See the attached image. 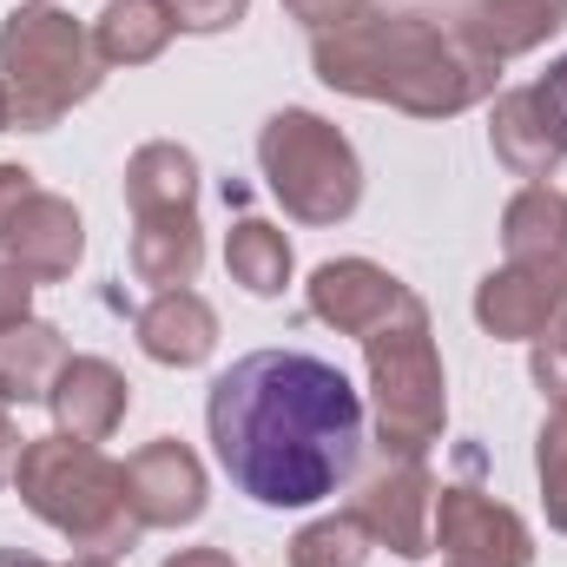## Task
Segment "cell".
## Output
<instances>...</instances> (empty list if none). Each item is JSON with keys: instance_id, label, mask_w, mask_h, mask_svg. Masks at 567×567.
Segmentation results:
<instances>
[{"instance_id": "obj_16", "label": "cell", "mask_w": 567, "mask_h": 567, "mask_svg": "<svg viewBox=\"0 0 567 567\" xmlns=\"http://www.w3.org/2000/svg\"><path fill=\"white\" fill-rule=\"evenodd\" d=\"M502 251L522 271L567 278V192L561 185H522L502 205Z\"/></svg>"}, {"instance_id": "obj_28", "label": "cell", "mask_w": 567, "mask_h": 567, "mask_svg": "<svg viewBox=\"0 0 567 567\" xmlns=\"http://www.w3.org/2000/svg\"><path fill=\"white\" fill-rule=\"evenodd\" d=\"M33 290H40V284L27 278L20 265H0V330H13V323L33 317Z\"/></svg>"}, {"instance_id": "obj_23", "label": "cell", "mask_w": 567, "mask_h": 567, "mask_svg": "<svg viewBox=\"0 0 567 567\" xmlns=\"http://www.w3.org/2000/svg\"><path fill=\"white\" fill-rule=\"evenodd\" d=\"M370 555H377V542H370V528L350 508L317 515V522H303L290 535V567H363Z\"/></svg>"}, {"instance_id": "obj_34", "label": "cell", "mask_w": 567, "mask_h": 567, "mask_svg": "<svg viewBox=\"0 0 567 567\" xmlns=\"http://www.w3.org/2000/svg\"><path fill=\"white\" fill-rule=\"evenodd\" d=\"M60 567H113V555H73V561H60Z\"/></svg>"}, {"instance_id": "obj_3", "label": "cell", "mask_w": 567, "mask_h": 567, "mask_svg": "<svg viewBox=\"0 0 567 567\" xmlns=\"http://www.w3.org/2000/svg\"><path fill=\"white\" fill-rule=\"evenodd\" d=\"M13 495L27 502V515H40L80 555H113L120 561L145 535L133 522V508H126V462H113L100 442H73L60 429L20 442Z\"/></svg>"}, {"instance_id": "obj_31", "label": "cell", "mask_w": 567, "mask_h": 567, "mask_svg": "<svg viewBox=\"0 0 567 567\" xmlns=\"http://www.w3.org/2000/svg\"><path fill=\"white\" fill-rule=\"evenodd\" d=\"M20 429H13V403L0 396V482H13V462H20Z\"/></svg>"}, {"instance_id": "obj_22", "label": "cell", "mask_w": 567, "mask_h": 567, "mask_svg": "<svg viewBox=\"0 0 567 567\" xmlns=\"http://www.w3.org/2000/svg\"><path fill=\"white\" fill-rule=\"evenodd\" d=\"M225 271L251 297H284V284H290V238L271 218H238L231 238H225Z\"/></svg>"}, {"instance_id": "obj_19", "label": "cell", "mask_w": 567, "mask_h": 567, "mask_svg": "<svg viewBox=\"0 0 567 567\" xmlns=\"http://www.w3.org/2000/svg\"><path fill=\"white\" fill-rule=\"evenodd\" d=\"M66 357H73V350H66V337H60L53 323H40V317H27V323L0 330V396H7L13 410L47 403V390H53V377H60V363H66Z\"/></svg>"}, {"instance_id": "obj_2", "label": "cell", "mask_w": 567, "mask_h": 567, "mask_svg": "<svg viewBox=\"0 0 567 567\" xmlns=\"http://www.w3.org/2000/svg\"><path fill=\"white\" fill-rule=\"evenodd\" d=\"M310 66L330 93L410 113V120H455L495 100L502 66L482 60L455 27L423 7H363L350 27L310 40Z\"/></svg>"}, {"instance_id": "obj_15", "label": "cell", "mask_w": 567, "mask_h": 567, "mask_svg": "<svg viewBox=\"0 0 567 567\" xmlns=\"http://www.w3.org/2000/svg\"><path fill=\"white\" fill-rule=\"evenodd\" d=\"M561 27H567V0H468L462 20H455V33L495 66L548 47Z\"/></svg>"}, {"instance_id": "obj_5", "label": "cell", "mask_w": 567, "mask_h": 567, "mask_svg": "<svg viewBox=\"0 0 567 567\" xmlns=\"http://www.w3.org/2000/svg\"><path fill=\"white\" fill-rule=\"evenodd\" d=\"M363 370H370V416L383 455H429L449 423V377L435 357V323L416 290L363 337Z\"/></svg>"}, {"instance_id": "obj_26", "label": "cell", "mask_w": 567, "mask_h": 567, "mask_svg": "<svg viewBox=\"0 0 567 567\" xmlns=\"http://www.w3.org/2000/svg\"><path fill=\"white\" fill-rule=\"evenodd\" d=\"M165 7H172L178 33H225L251 13V0H165Z\"/></svg>"}, {"instance_id": "obj_6", "label": "cell", "mask_w": 567, "mask_h": 567, "mask_svg": "<svg viewBox=\"0 0 567 567\" xmlns=\"http://www.w3.org/2000/svg\"><path fill=\"white\" fill-rule=\"evenodd\" d=\"M258 172L297 225H343L363 205L357 145L310 106H284L258 126Z\"/></svg>"}, {"instance_id": "obj_1", "label": "cell", "mask_w": 567, "mask_h": 567, "mask_svg": "<svg viewBox=\"0 0 567 567\" xmlns=\"http://www.w3.org/2000/svg\"><path fill=\"white\" fill-rule=\"evenodd\" d=\"M212 455L258 508H317L357 475L363 396L310 350H251L205 396Z\"/></svg>"}, {"instance_id": "obj_7", "label": "cell", "mask_w": 567, "mask_h": 567, "mask_svg": "<svg viewBox=\"0 0 567 567\" xmlns=\"http://www.w3.org/2000/svg\"><path fill=\"white\" fill-rule=\"evenodd\" d=\"M435 555H442V567H528L535 535L488 488L449 482V488H435Z\"/></svg>"}, {"instance_id": "obj_17", "label": "cell", "mask_w": 567, "mask_h": 567, "mask_svg": "<svg viewBox=\"0 0 567 567\" xmlns=\"http://www.w3.org/2000/svg\"><path fill=\"white\" fill-rule=\"evenodd\" d=\"M488 145H495V158L515 172V178H528V185H555V172H561V140H555V126H548V113H542V100H535V86H515V93H502L495 100V113H488Z\"/></svg>"}, {"instance_id": "obj_25", "label": "cell", "mask_w": 567, "mask_h": 567, "mask_svg": "<svg viewBox=\"0 0 567 567\" xmlns=\"http://www.w3.org/2000/svg\"><path fill=\"white\" fill-rule=\"evenodd\" d=\"M528 377L548 403H567V310L535 337V357H528Z\"/></svg>"}, {"instance_id": "obj_18", "label": "cell", "mask_w": 567, "mask_h": 567, "mask_svg": "<svg viewBox=\"0 0 567 567\" xmlns=\"http://www.w3.org/2000/svg\"><path fill=\"white\" fill-rule=\"evenodd\" d=\"M205 271L198 212H140L133 218V278L152 290H185Z\"/></svg>"}, {"instance_id": "obj_4", "label": "cell", "mask_w": 567, "mask_h": 567, "mask_svg": "<svg viewBox=\"0 0 567 567\" xmlns=\"http://www.w3.org/2000/svg\"><path fill=\"white\" fill-rule=\"evenodd\" d=\"M0 86H7V113L20 133H53L73 106H86L106 86L93 27L53 0L13 7L0 20Z\"/></svg>"}, {"instance_id": "obj_14", "label": "cell", "mask_w": 567, "mask_h": 567, "mask_svg": "<svg viewBox=\"0 0 567 567\" xmlns=\"http://www.w3.org/2000/svg\"><path fill=\"white\" fill-rule=\"evenodd\" d=\"M133 337L152 363L165 370H198L212 350H218V310L185 284V290H152L140 317H133Z\"/></svg>"}, {"instance_id": "obj_32", "label": "cell", "mask_w": 567, "mask_h": 567, "mask_svg": "<svg viewBox=\"0 0 567 567\" xmlns=\"http://www.w3.org/2000/svg\"><path fill=\"white\" fill-rule=\"evenodd\" d=\"M165 567H238V561H231L225 548H178Z\"/></svg>"}, {"instance_id": "obj_35", "label": "cell", "mask_w": 567, "mask_h": 567, "mask_svg": "<svg viewBox=\"0 0 567 567\" xmlns=\"http://www.w3.org/2000/svg\"><path fill=\"white\" fill-rule=\"evenodd\" d=\"M7 126H13V113H7V86H0V133H7Z\"/></svg>"}, {"instance_id": "obj_33", "label": "cell", "mask_w": 567, "mask_h": 567, "mask_svg": "<svg viewBox=\"0 0 567 567\" xmlns=\"http://www.w3.org/2000/svg\"><path fill=\"white\" fill-rule=\"evenodd\" d=\"M0 567H53V561H40V555H27V548H0Z\"/></svg>"}, {"instance_id": "obj_29", "label": "cell", "mask_w": 567, "mask_h": 567, "mask_svg": "<svg viewBox=\"0 0 567 567\" xmlns=\"http://www.w3.org/2000/svg\"><path fill=\"white\" fill-rule=\"evenodd\" d=\"M535 100H542V113H548V126H555V140H561V152H567V53L535 80Z\"/></svg>"}, {"instance_id": "obj_10", "label": "cell", "mask_w": 567, "mask_h": 567, "mask_svg": "<svg viewBox=\"0 0 567 567\" xmlns=\"http://www.w3.org/2000/svg\"><path fill=\"white\" fill-rule=\"evenodd\" d=\"M47 410H53V429L60 435L106 442V435H120L126 410H133V383L106 357H66L60 377H53V390H47Z\"/></svg>"}, {"instance_id": "obj_9", "label": "cell", "mask_w": 567, "mask_h": 567, "mask_svg": "<svg viewBox=\"0 0 567 567\" xmlns=\"http://www.w3.org/2000/svg\"><path fill=\"white\" fill-rule=\"evenodd\" d=\"M212 502V482H205V462L178 442V435H158L126 455V508L140 528H192Z\"/></svg>"}, {"instance_id": "obj_21", "label": "cell", "mask_w": 567, "mask_h": 567, "mask_svg": "<svg viewBox=\"0 0 567 567\" xmlns=\"http://www.w3.org/2000/svg\"><path fill=\"white\" fill-rule=\"evenodd\" d=\"M178 20L165 0H106V13L93 20V47L106 66H152L172 47Z\"/></svg>"}, {"instance_id": "obj_13", "label": "cell", "mask_w": 567, "mask_h": 567, "mask_svg": "<svg viewBox=\"0 0 567 567\" xmlns=\"http://www.w3.org/2000/svg\"><path fill=\"white\" fill-rule=\"evenodd\" d=\"M567 310V278H542L522 265H502L475 284V323L502 343H535Z\"/></svg>"}, {"instance_id": "obj_24", "label": "cell", "mask_w": 567, "mask_h": 567, "mask_svg": "<svg viewBox=\"0 0 567 567\" xmlns=\"http://www.w3.org/2000/svg\"><path fill=\"white\" fill-rule=\"evenodd\" d=\"M535 475H542V508H548V528L567 535V403L548 410V423L535 435Z\"/></svg>"}, {"instance_id": "obj_27", "label": "cell", "mask_w": 567, "mask_h": 567, "mask_svg": "<svg viewBox=\"0 0 567 567\" xmlns=\"http://www.w3.org/2000/svg\"><path fill=\"white\" fill-rule=\"evenodd\" d=\"M363 7H370V0H284V13H290L297 27H310V40H317V33H337V27H350Z\"/></svg>"}, {"instance_id": "obj_12", "label": "cell", "mask_w": 567, "mask_h": 567, "mask_svg": "<svg viewBox=\"0 0 567 567\" xmlns=\"http://www.w3.org/2000/svg\"><path fill=\"white\" fill-rule=\"evenodd\" d=\"M7 265H20L33 284H60L73 278V265L86 258V218L73 212V198L60 192H33L7 231Z\"/></svg>"}, {"instance_id": "obj_20", "label": "cell", "mask_w": 567, "mask_h": 567, "mask_svg": "<svg viewBox=\"0 0 567 567\" xmlns=\"http://www.w3.org/2000/svg\"><path fill=\"white\" fill-rule=\"evenodd\" d=\"M126 205L140 212H198V158L178 140H152L126 158Z\"/></svg>"}, {"instance_id": "obj_11", "label": "cell", "mask_w": 567, "mask_h": 567, "mask_svg": "<svg viewBox=\"0 0 567 567\" xmlns=\"http://www.w3.org/2000/svg\"><path fill=\"white\" fill-rule=\"evenodd\" d=\"M403 290L410 284L396 278V271H383V265H370V258H330V265L310 271V317L363 343L403 303Z\"/></svg>"}, {"instance_id": "obj_8", "label": "cell", "mask_w": 567, "mask_h": 567, "mask_svg": "<svg viewBox=\"0 0 567 567\" xmlns=\"http://www.w3.org/2000/svg\"><path fill=\"white\" fill-rule=\"evenodd\" d=\"M350 515L370 528L377 548H390L396 561H423L435 555V475L423 455H383L377 475L357 482Z\"/></svg>"}, {"instance_id": "obj_30", "label": "cell", "mask_w": 567, "mask_h": 567, "mask_svg": "<svg viewBox=\"0 0 567 567\" xmlns=\"http://www.w3.org/2000/svg\"><path fill=\"white\" fill-rule=\"evenodd\" d=\"M33 192H40V185H33L27 165H0V245H7V231H13V218H20V205H27Z\"/></svg>"}]
</instances>
